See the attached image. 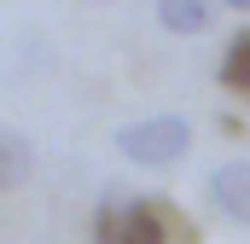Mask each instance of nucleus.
I'll return each instance as SVG.
<instances>
[{"label": "nucleus", "instance_id": "f257e3e1", "mask_svg": "<svg viewBox=\"0 0 250 244\" xmlns=\"http://www.w3.org/2000/svg\"><path fill=\"white\" fill-rule=\"evenodd\" d=\"M117 151H123L134 169H169L192 151V122L163 111V117H140L117 128Z\"/></svg>", "mask_w": 250, "mask_h": 244}, {"label": "nucleus", "instance_id": "f03ea898", "mask_svg": "<svg viewBox=\"0 0 250 244\" xmlns=\"http://www.w3.org/2000/svg\"><path fill=\"white\" fill-rule=\"evenodd\" d=\"M93 244H169L151 203H99Z\"/></svg>", "mask_w": 250, "mask_h": 244}, {"label": "nucleus", "instance_id": "7ed1b4c3", "mask_svg": "<svg viewBox=\"0 0 250 244\" xmlns=\"http://www.w3.org/2000/svg\"><path fill=\"white\" fill-rule=\"evenodd\" d=\"M204 192H209V203H215L221 215H233V221H245V227H250V157L209 169Z\"/></svg>", "mask_w": 250, "mask_h": 244}, {"label": "nucleus", "instance_id": "20e7f679", "mask_svg": "<svg viewBox=\"0 0 250 244\" xmlns=\"http://www.w3.org/2000/svg\"><path fill=\"white\" fill-rule=\"evenodd\" d=\"M215 12H221V0H157V23L169 35H204V29H215Z\"/></svg>", "mask_w": 250, "mask_h": 244}, {"label": "nucleus", "instance_id": "39448f33", "mask_svg": "<svg viewBox=\"0 0 250 244\" xmlns=\"http://www.w3.org/2000/svg\"><path fill=\"white\" fill-rule=\"evenodd\" d=\"M221 87H233V93L250 99V23L227 41V53H221Z\"/></svg>", "mask_w": 250, "mask_h": 244}, {"label": "nucleus", "instance_id": "423d86ee", "mask_svg": "<svg viewBox=\"0 0 250 244\" xmlns=\"http://www.w3.org/2000/svg\"><path fill=\"white\" fill-rule=\"evenodd\" d=\"M29 175V140H18V134H0V186L23 181Z\"/></svg>", "mask_w": 250, "mask_h": 244}, {"label": "nucleus", "instance_id": "0eeeda50", "mask_svg": "<svg viewBox=\"0 0 250 244\" xmlns=\"http://www.w3.org/2000/svg\"><path fill=\"white\" fill-rule=\"evenodd\" d=\"M221 6H227V12H245V18H250V0H221Z\"/></svg>", "mask_w": 250, "mask_h": 244}]
</instances>
